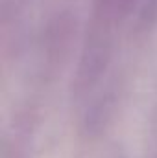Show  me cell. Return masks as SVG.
Returning a JSON list of instances; mask_svg holds the SVG:
<instances>
[{
	"mask_svg": "<svg viewBox=\"0 0 157 158\" xmlns=\"http://www.w3.org/2000/svg\"><path fill=\"white\" fill-rule=\"evenodd\" d=\"M135 0H92V17L89 31L115 37L117 26L129 15Z\"/></svg>",
	"mask_w": 157,
	"mask_h": 158,
	"instance_id": "6da1fadb",
	"label": "cell"
}]
</instances>
